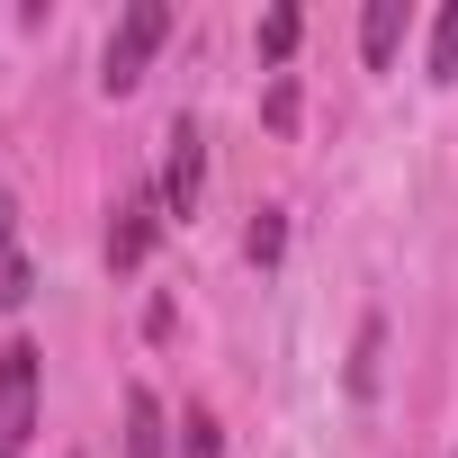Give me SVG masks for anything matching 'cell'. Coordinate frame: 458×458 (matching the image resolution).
Segmentation results:
<instances>
[{
	"instance_id": "1",
	"label": "cell",
	"mask_w": 458,
	"mask_h": 458,
	"mask_svg": "<svg viewBox=\"0 0 458 458\" xmlns=\"http://www.w3.org/2000/svg\"><path fill=\"white\" fill-rule=\"evenodd\" d=\"M37 404H46V351L10 333V342H0V458H28Z\"/></svg>"
},
{
	"instance_id": "2",
	"label": "cell",
	"mask_w": 458,
	"mask_h": 458,
	"mask_svg": "<svg viewBox=\"0 0 458 458\" xmlns=\"http://www.w3.org/2000/svg\"><path fill=\"white\" fill-rule=\"evenodd\" d=\"M162 37H171V10H162V0H135V10L108 28V55H99V90H135V81H144V64L162 55Z\"/></svg>"
},
{
	"instance_id": "3",
	"label": "cell",
	"mask_w": 458,
	"mask_h": 458,
	"mask_svg": "<svg viewBox=\"0 0 458 458\" xmlns=\"http://www.w3.org/2000/svg\"><path fill=\"white\" fill-rule=\"evenodd\" d=\"M162 189H126L117 216H108V270H144V252L162 243Z\"/></svg>"
},
{
	"instance_id": "4",
	"label": "cell",
	"mask_w": 458,
	"mask_h": 458,
	"mask_svg": "<svg viewBox=\"0 0 458 458\" xmlns=\"http://www.w3.org/2000/svg\"><path fill=\"white\" fill-rule=\"evenodd\" d=\"M162 144H171V153H162V180H153V189H162V216H198V189H207V135L180 117Z\"/></svg>"
},
{
	"instance_id": "5",
	"label": "cell",
	"mask_w": 458,
	"mask_h": 458,
	"mask_svg": "<svg viewBox=\"0 0 458 458\" xmlns=\"http://www.w3.org/2000/svg\"><path fill=\"white\" fill-rule=\"evenodd\" d=\"M37 297V270H28V243H19V207L0 198V315H19Z\"/></svg>"
},
{
	"instance_id": "6",
	"label": "cell",
	"mask_w": 458,
	"mask_h": 458,
	"mask_svg": "<svg viewBox=\"0 0 458 458\" xmlns=\"http://www.w3.org/2000/svg\"><path fill=\"white\" fill-rule=\"evenodd\" d=\"M126 458H171V413L153 386H126Z\"/></svg>"
},
{
	"instance_id": "7",
	"label": "cell",
	"mask_w": 458,
	"mask_h": 458,
	"mask_svg": "<svg viewBox=\"0 0 458 458\" xmlns=\"http://www.w3.org/2000/svg\"><path fill=\"white\" fill-rule=\"evenodd\" d=\"M395 46H404V0H369V10H360V55L386 72V64H395Z\"/></svg>"
},
{
	"instance_id": "8",
	"label": "cell",
	"mask_w": 458,
	"mask_h": 458,
	"mask_svg": "<svg viewBox=\"0 0 458 458\" xmlns=\"http://www.w3.org/2000/svg\"><path fill=\"white\" fill-rule=\"evenodd\" d=\"M180 458H225V431H216V413H207V404H189V413H180Z\"/></svg>"
},
{
	"instance_id": "9",
	"label": "cell",
	"mask_w": 458,
	"mask_h": 458,
	"mask_svg": "<svg viewBox=\"0 0 458 458\" xmlns=\"http://www.w3.org/2000/svg\"><path fill=\"white\" fill-rule=\"evenodd\" d=\"M431 81H458V0L431 19Z\"/></svg>"
},
{
	"instance_id": "10",
	"label": "cell",
	"mask_w": 458,
	"mask_h": 458,
	"mask_svg": "<svg viewBox=\"0 0 458 458\" xmlns=\"http://www.w3.org/2000/svg\"><path fill=\"white\" fill-rule=\"evenodd\" d=\"M243 252H252V261H279V252H288V225H279V216H261L252 234H243Z\"/></svg>"
},
{
	"instance_id": "11",
	"label": "cell",
	"mask_w": 458,
	"mask_h": 458,
	"mask_svg": "<svg viewBox=\"0 0 458 458\" xmlns=\"http://www.w3.org/2000/svg\"><path fill=\"white\" fill-rule=\"evenodd\" d=\"M288 46H297V10H270V19H261V55H270V64H279V55H288Z\"/></svg>"
}]
</instances>
